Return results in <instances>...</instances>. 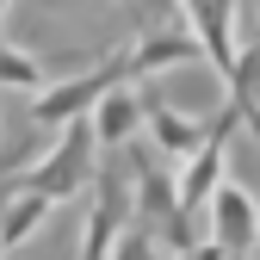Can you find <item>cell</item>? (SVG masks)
<instances>
[{
  "label": "cell",
  "instance_id": "cell-1",
  "mask_svg": "<svg viewBox=\"0 0 260 260\" xmlns=\"http://www.w3.org/2000/svg\"><path fill=\"white\" fill-rule=\"evenodd\" d=\"M236 130H242V112H236V100H230V106L205 124V143L186 155V168H180V180H174V223L161 230V242H168L174 254L192 248V211L217 192V180H223V155H230V137H236Z\"/></svg>",
  "mask_w": 260,
  "mask_h": 260
},
{
  "label": "cell",
  "instance_id": "cell-2",
  "mask_svg": "<svg viewBox=\"0 0 260 260\" xmlns=\"http://www.w3.org/2000/svg\"><path fill=\"white\" fill-rule=\"evenodd\" d=\"M62 130V143L44 155V161H31V168L13 180V186H25V192H44V199H81V186L93 180V124H87V112L81 118H69V124H56Z\"/></svg>",
  "mask_w": 260,
  "mask_h": 260
},
{
  "label": "cell",
  "instance_id": "cell-3",
  "mask_svg": "<svg viewBox=\"0 0 260 260\" xmlns=\"http://www.w3.org/2000/svg\"><path fill=\"white\" fill-rule=\"evenodd\" d=\"M124 81V56L112 50V56H100L87 75H75V81H62V87H50V93H38L31 100V124L38 130H56V124H69V118H81V112H93V100H100L106 87H118Z\"/></svg>",
  "mask_w": 260,
  "mask_h": 260
},
{
  "label": "cell",
  "instance_id": "cell-4",
  "mask_svg": "<svg viewBox=\"0 0 260 260\" xmlns=\"http://www.w3.org/2000/svg\"><path fill=\"white\" fill-rule=\"evenodd\" d=\"M211 242L223 248V260L254 254V242H260V205H254L248 186L217 180V192H211Z\"/></svg>",
  "mask_w": 260,
  "mask_h": 260
},
{
  "label": "cell",
  "instance_id": "cell-5",
  "mask_svg": "<svg viewBox=\"0 0 260 260\" xmlns=\"http://www.w3.org/2000/svg\"><path fill=\"white\" fill-rule=\"evenodd\" d=\"M118 56H124V81H143L155 69H174V62H199L205 50H199V38H192V25H174V31H149V38L124 44Z\"/></svg>",
  "mask_w": 260,
  "mask_h": 260
},
{
  "label": "cell",
  "instance_id": "cell-6",
  "mask_svg": "<svg viewBox=\"0 0 260 260\" xmlns=\"http://www.w3.org/2000/svg\"><path fill=\"white\" fill-rule=\"evenodd\" d=\"M118 236H124V180L118 174H100L93 211H87V236H81V260H106Z\"/></svg>",
  "mask_w": 260,
  "mask_h": 260
},
{
  "label": "cell",
  "instance_id": "cell-7",
  "mask_svg": "<svg viewBox=\"0 0 260 260\" xmlns=\"http://www.w3.org/2000/svg\"><path fill=\"white\" fill-rule=\"evenodd\" d=\"M93 143H130L137 137V124H143V93H130V81L106 87L100 100H93Z\"/></svg>",
  "mask_w": 260,
  "mask_h": 260
},
{
  "label": "cell",
  "instance_id": "cell-8",
  "mask_svg": "<svg viewBox=\"0 0 260 260\" xmlns=\"http://www.w3.org/2000/svg\"><path fill=\"white\" fill-rule=\"evenodd\" d=\"M143 124H149V137L168 149L174 161H186L192 149L205 143V124H192L186 112H174L168 100H161V93H143Z\"/></svg>",
  "mask_w": 260,
  "mask_h": 260
},
{
  "label": "cell",
  "instance_id": "cell-9",
  "mask_svg": "<svg viewBox=\"0 0 260 260\" xmlns=\"http://www.w3.org/2000/svg\"><path fill=\"white\" fill-rule=\"evenodd\" d=\"M50 211H56V199L25 192V186H7V205H0V248H19L25 236H38Z\"/></svg>",
  "mask_w": 260,
  "mask_h": 260
},
{
  "label": "cell",
  "instance_id": "cell-10",
  "mask_svg": "<svg viewBox=\"0 0 260 260\" xmlns=\"http://www.w3.org/2000/svg\"><path fill=\"white\" fill-rule=\"evenodd\" d=\"M130 174H137V217L143 230H168L174 223V180L149 168V155H130Z\"/></svg>",
  "mask_w": 260,
  "mask_h": 260
},
{
  "label": "cell",
  "instance_id": "cell-11",
  "mask_svg": "<svg viewBox=\"0 0 260 260\" xmlns=\"http://www.w3.org/2000/svg\"><path fill=\"white\" fill-rule=\"evenodd\" d=\"M0 87H44V62L31 56V50L0 44Z\"/></svg>",
  "mask_w": 260,
  "mask_h": 260
},
{
  "label": "cell",
  "instance_id": "cell-12",
  "mask_svg": "<svg viewBox=\"0 0 260 260\" xmlns=\"http://www.w3.org/2000/svg\"><path fill=\"white\" fill-rule=\"evenodd\" d=\"M118 7H130V19H137V0H118Z\"/></svg>",
  "mask_w": 260,
  "mask_h": 260
},
{
  "label": "cell",
  "instance_id": "cell-13",
  "mask_svg": "<svg viewBox=\"0 0 260 260\" xmlns=\"http://www.w3.org/2000/svg\"><path fill=\"white\" fill-rule=\"evenodd\" d=\"M7 7H13V0H0V19H7Z\"/></svg>",
  "mask_w": 260,
  "mask_h": 260
},
{
  "label": "cell",
  "instance_id": "cell-14",
  "mask_svg": "<svg viewBox=\"0 0 260 260\" xmlns=\"http://www.w3.org/2000/svg\"><path fill=\"white\" fill-rule=\"evenodd\" d=\"M254 260H260V242H254Z\"/></svg>",
  "mask_w": 260,
  "mask_h": 260
},
{
  "label": "cell",
  "instance_id": "cell-15",
  "mask_svg": "<svg viewBox=\"0 0 260 260\" xmlns=\"http://www.w3.org/2000/svg\"><path fill=\"white\" fill-rule=\"evenodd\" d=\"M0 254H7V248H0Z\"/></svg>",
  "mask_w": 260,
  "mask_h": 260
}]
</instances>
